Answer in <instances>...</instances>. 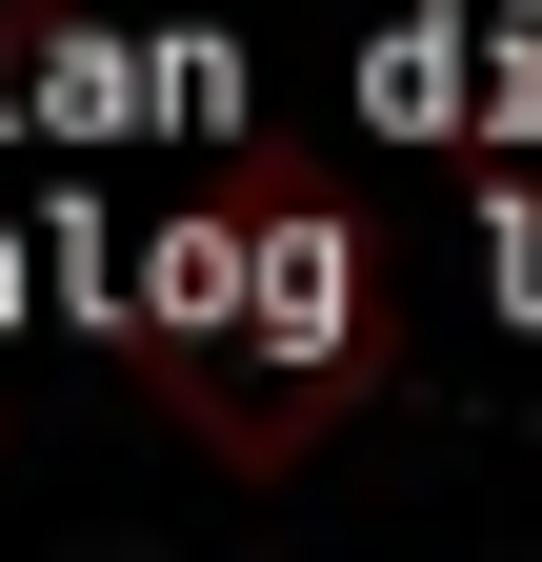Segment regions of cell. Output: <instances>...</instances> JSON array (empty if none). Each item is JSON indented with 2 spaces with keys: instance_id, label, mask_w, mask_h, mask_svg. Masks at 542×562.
Returning a JSON list of instances; mask_svg holds the SVG:
<instances>
[{
  "instance_id": "cell-1",
  "label": "cell",
  "mask_w": 542,
  "mask_h": 562,
  "mask_svg": "<svg viewBox=\"0 0 542 562\" xmlns=\"http://www.w3.org/2000/svg\"><path fill=\"white\" fill-rule=\"evenodd\" d=\"M142 362H161V402H181L201 462L282 482L342 402H382V281H362V222H342L302 161H261L222 222L142 241Z\"/></svg>"
}]
</instances>
